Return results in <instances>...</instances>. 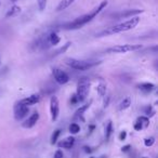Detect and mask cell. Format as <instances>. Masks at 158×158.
<instances>
[{
    "instance_id": "cell-1",
    "label": "cell",
    "mask_w": 158,
    "mask_h": 158,
    "mask_svg": "<svg viewBox=\"0 0 158 158\" xmlns=\"http://www.w3.org/2000/svg\"><path fill=\"white\" fill-rule=\"evenodd\" d=\"M107 4H108V2L106 1V0L102 1L101 4H99V7L93 9V10L91 11V12H89V13L84 14V15H81V16L75 19L74 21H71V22H69V23H66L64 26H63V28H64V29H67V30L79 29V28H81V27L84 26L86 24H88L89 22H91V21L93 20L94 17L97 16L103 9H105V8L107 7Z\"/></svg>"
},
{
    "instance_id": "cell-2",
    "label": "cell",
    "mask_w": 158,
    "mask_h": 158,
    "mask_svg": "<svg viewBox=\"0 0 158 158\" xmlns=\"http://www.w3.org/2000/svg\"><path fill=\"white\" fill-rule=\"evenodd\" d=\"M140 22V19L138 16H132L131 19H129L128 21H126L124 23L117 24L115 26L108 27L107 29L101 31L98 35V37H103V36H109V35H114L117 33H121V31H127V30L133 29Z\"/></svg>"
},
{
    "instance_id": "cell-3",
    "label": "cell",
    "mask_w": 158,
    "mask_h": 158,
    "mask_svg": "<svg viewBox=\"0 0 158 158\" xmlns=\"http://www.w3.org/2000/svg\"><path fill=\"white\" fill-rule=\"evenodd\" d=\"M89 91H90V80H89V78L81 77L78 80L77 92H76V97H77L78 102H84L87 99Z\"/></svg>"
},
{
    "instance_id": "cell-4",
    "label": "cell",
    "mask_w": 158,
    "mask_h": 158,
    "mask_svg": "<svg viewBox=\"0 0 158 158\" xmlns=\"http://www.w3.org/2000/svg\"><path fill=\"white\" fill-rule=\"evenodd\" d=\"M99 62H89V61H80L76 59H67L66 64L76 71H87L93 67L94 65H97Z\"/></svg>"
},
{
    "instance_id": "cell-5",
    "label": "cell",
    "mask_w": 158,
    "mask_h": 158,
    "mask_svg": "<svg viewBox=\"0 0 158 158\" xmlns=\"http://www.w3.org/2000/svg\"><path fill=\"white\" fill-rule=\"evenodd\" d=\"M142 48L141 44H119L108 48L107 53H128L131 51H138Z\"/></svg>"
},
{
    "instance_id": "cell-6",
    "label": "cell",
    "mask_w": 158,
    "mask_h": 158,
    "mask_svg": "<svg viewBox=\"0 0 158 158\" xmlns=\"http://www.w3.org/2000/svg\"><path fill=\"white\" fill-rule=\"evenodd\" d=\"M29 112V107L26 105L22 104L21 102H17L16 104L14 105V118L16 120H21L23 119Z\"/></svg>"
},
{
    "instance_id": "cell-7",
    "label": "cell",
    "mask_w": 158,
    "mask_h": 158,
    "mask_svg": "<svg viewBox=\"0 0 158 158\" xmlns=\"http://www.w3.org/2000/svg\"><path fill=\"white\" fill-rule=\"evenodd\" d=\"M53 77L59 84H65L69 81V76H68L64 71L60 68H53Z\"/></svg>"
},
{
    "instance_id": "cell-8",
    "label": "cell",
    "mask_w": 158,
    "mask_h": 158,
    "mask_svg": "<svg viewBox=\"0 0 158 158\" xmlns=\"http://www.w3.org/2000/svg\"><path fill=\"white\" fill-rule=\"evenodd\" d=\"M50 113L52 121H55L60 113V105H59V100L56 97H52L50 100Z\"/></svg>"
},
{
    "instance_id": "cell-9",
    "label": "cell",
    "mask_w": 158,
    "mask_h": 158,
    "mask_svg": "<svg viewBox=\"0 0 158 158\" xmlns=\"http://www.w3.org/2000/svg\"><path fill=\"white\" fill-rule=\"evenodd\" d=\"M39 120V113L38 112H35L34 114L30 115V117L27 119L25 122H23V127L24 128H33L35 124H37V121Z\"/></svg>"
},
{
    "instance_id": "cell-10",
    "label": "cell",
    "mask_w": 158,
    "mask_h": 158,
    "mask_svg": "<svg viewBox=\"0 0 158 158\" xmlns=\"http://www.w3.org/2000/svg\"><path fill=\"white\" fill-rule=\"evenodd\" d=\"M39 101H40V97H39L38 94H33V95H30V97H28V98L21 100L20 102L22 103V104L26 105V106H29V105H35Z\"/></svg>"
},
{
    "instance_id": "cell-11",
    "label": "cell",
    "mask_w": 158,
    "mask_h": 158,
    "mask_svg": "<svg viewBox=\"0 0 158 158\" xmlns=\"http://www.w3.org/2000/svg\"><path fill=\"white\" fill-rule=\"evenodd\" d=\"M143 10H139V9H133V10H128L126 11V12H121V13L117 14V15H115L116 17L118 19H121V17H130V16H133V15H138V14L142 13Z\"/></svg>"
},
{
    "instance_id": "cell-12",
    "label": "cell",
    "mask_w": 158,
    "mask_h": 158,
    "mask_svg": "<svg viewBox=\"0 0 158 158\" xmlns=\"http://www.w3.org/2000/svg\"><path fill=\"white\" fill-rule=\"evenodd\" d=\"M74 143H75V138L69 137V138H66L65 140L61 141L57 145H59V147H61V148L63 147V148H67V149H69V148L73 147Z\"/></svg>"
},
{
    "instance_id": "cell-13",
    "label": "cell",
    "mask_w": 158,
    "mask_h": 158,
    "mask_svg": "<svg viewBox=\"0 0 158 158\" xmlns=\"http://www.w3.org/2000/svg\"><path fill=\"white\" fill-rule=\"evenodd\" d=\"M139 88L141 91H143L145 93H148V92H151L155 89V84H151V82H144V84H139Z\"/></svg>"
},
{
    "instance_id": "cell-14",
    "label": "cell",
    "mask_w": 158,
    "mask_h": 158,
    "mask_svg": "<svg viewBox=\"0 0 158 158\" xmlns=\"http://www.w3.org/2000/svg\"><path fill=\"white\" fill-rule=\"evenodd\" d=\"M21 7H19V6H13V7L11 8V9H9L8 10V12L6 13V17L7 19H9V17H12V16H15V15H17L19 13H21Z\"/></svg>"
},
{
    "instance_id": "cell-15",
    "label": "cell",
    "mask_w": 158,
    "mask_h": 158,
    "mask_svg": "<svg viewBox=\"0 0 158 158\" xmlns=\"http://www.w3.org/2000/svg\"><path fill=\"white\" fill-rule=\"evenodd\" d=\"M75 1L76 0H62L60 4H59V6H57L56 11H63L65 9H67L71 4H74Z\"/></svg>"
},
{
    "instance_id": "cell-16",
    "label": "cell",
    "mask_w": 158,
    "mask_h": 158,
    "mask_svg": "<svg viewBox=\"0 0 158 158\" xmlns=\"http://www.w3.org/2000/svg\"><path fill=\"white\" fill-rule=\"evenodd\" d=\"M130 105H131V98H126L124 99L121 103L119 104V111H124V109H127V108L130 107Z\"/></svg>"
},
{
    "instance_id": "cell-17",
    "label": "cell",
    "mask_w": 158,
    "mask_h": 158,
    "mask_svg": "<svg viewBox=\"0 0 158 158\" xmlns=\"http://www.w3.org/2000/svg\"><path fill=\"white\" fill-rule=\"evenodd\" d=\"M112 133H113V124H112V121H108L106 127H105V139H106V141L109 140Z\"/></svg>"
},
{
    "instance_id": "cell-18",
    "label": "cell",
    "mask_w": 158,
    "mask_h": 158,
    "mask_svg": "<svg viewBox=\"0 0 158 158\" xmlns=\"http://www.w3.org/2000/svg\"><path fill=\"white\" fill-rule=\"evenodd\" d=\"M60 37L57 36L55 33H52V34L49 35V41H50V44L51 46H55V44H57L59 42H60Z\"/></svg>"
},
{
    "instance_id": "cell-19",
    "label": "cell",
    "mask_w": 158,
    "mask_h": 158,
    "mask_svg": "<svg viewBox=\"0 0 158 158\" xmlns=\"http://www.w3.org/2000/svg\"><path fill=\"white\" fill-rule=\"evenodd\" d=\"M90 107V104H86V105H84V106H81V107H79L76 111V113H75V117H77V118H80L82 115H84V113L86 111H87L88 108Z\"/></svg>"
},
{
    "instance_id": "cell-20",
    "label": "cell",
    "mask_w": 158,
    "mask_h": 158,
    "mask_svg": "<svg viewBox=\"0 0 158 158\" xmlns=\"http://www.w3.org/2000/svg\"><path fill=\"white\" fill-rule=\"evenodd\" d=\"M80 131V127H79V124H71L69 126V132H71V134H77L78 132Z\"/></svg>"
},
{
    "instance_id": "cell-21",
    "label": "cell",
    "mask_w": 158,
    "mask_h": 158,
    "mask_svg": "<svg viewBox=\"0 0 158 158\" xmlns=\"http://www.w3.org/2000/svg\"><path fill=\"white\" fill-rule=\"evenodd\" d=\"M61 134V130H55V131L52 133V135H51V144L53 145V144H55L56 143V141H57V139H59V135Z\"/></svg>"
},
{
    "instance_id": "cell-22",
    "label": "cell",
    "mask_w": 158,
    "mask_h": 158,
    "mask_svg": "<svg viewBox=\"0 0 158 158\" xmlns=\"http://www.w3.org/2000/svg\"><path fill=\"white\" fill-rule=\"evenodd\" d=\"M98 92L100 93L101 97H104L105 93H106V86L104 84H101L100 86L98 87Z\"/></svg>"
},
{
    "instance_id": "cell-23",
    "label": "cell",
    "mask_w": 158,
    "mask_h": 158,
    "mask_svg": "<svg viewBox=\"0 0 158 158\" xmlns=\"http://www.w3.org/2000/svg\"><path fill=\"white\" fill-rule=\"evenodd\" d=\"M37 4H38V8L40 11H44L47 7V0H37Z\"/></svg>"
},
{
    "instance_id": "cell-24",
    "label": "cell",
    "mask_w": 158,
    "mask_h": 158,
    "mask_svg": "<svg viewBox=\"0 0 158 158\" xmlns=\"http://www.w3.org/2000/svg\"><path fill=\"white\" fill-rule=\"evenodd\" d=\"M71 42H67V44H64V47H62V48L60 49V50H57V51H56V53L54 54V55H59V54H61V53H64L65 51H66V50L68 49V48H69V46H71Z\"/></svg>"
},
{
    "instance_id": "cell-25",
    "label": "cell",
    "mask_w": 158,
    "mask_h": 158,
    "mask_svg": "<svg viewBox=\"0 0 158 158\" xmlns=\"http://www.w3.org/2000/svg\"><path fill=\"white\" fill-rule=\"evenodd\" d=\"M138 120L140 121V122H141L143 127H147L148 124H149V120H148V118H147V117H144V116L140 117V118L138 119Z\"/></svg>"
},
{
    "instance_id": "cell-26",
    "label": "cell",
    "mask_w": 158,
    "mask_h": 158,
    "mask_svg": "<svg viewBox=\"0 0 158 158\" xmlns=\"http://www.w3.org/2000/svg\"><path fill=\"white\" fill-rule=\"evenodd\" d=\"M154 143H155V138H153V137H152V138L145 139V140H144V144H145V146H147V147L152 146Z\"/></svg>"
},
{
    "instance_id": "cell-27",
    "label": "cell",
    "mask_w": 158,
    "mask_h": 158,
    "mask_svg": "<svg viewBox=\"0 0 158 158\" xmlns=\"http://www.w3.org/2000/svg\"><path fill=\"white\" fill-rule=\"evenodd\" d=\"M145 114L148 115V116H149V115H151V116H153V115L155 114V112L152 109V107H146V108H145Z\"/></svg>"
},
{
    "instance_id": "cell-28",
    "label": "cell",
    "mask_w": 158,
    "mask_h": 158,
    "mask_svg": "<svg viewBox=\"0 0 158 158\" xmlns=\"http://www.w3.org/2000/svg\"><path fill=\"white\" fill-rule=\"evenodd\" d=\"M54 158H63V152L62 151H56L55 152V154H54Z\"/></svg>"
},
{
    "instance_id": "cell-29",
    "label": "cell",
    "mask_w": 158,
    "mask_h": 158,
    "mask_svg": "<svg viewBox=\"0 0 158 158\" xmlns=\"http://www.w3.org/2000/svg\"><path fill=\"white\" fill-rule=\"evenodd\" d=\"M142 128H143V126H142V124H141V122H140V121H137V122H135V124H134V129H135V130H138V131H139V130H141V129Z\"/></svg>"
},
{
    "instance_id": "cell-30",
    "label": "cell",
    "mask_w": 158,
    "mask_h": 158,
    "mask_svg": "<svg viewBox=\"0 0 158 158\" xmlns=\"http://www.w3.org/2000/svg\"><path fill=\"white\" fill-rule=\"evenodd\" d=\"M126 137H127V132L121 131V133L119 134V140H120V141H124V139H126Z\"/></svg>"
},
{
    "instance_id": "cell-31",
    "label": "cell",
    "mask_w": 158,
    "mask_h": 158,
    "mask_svg": "<svg viewBox=\"0 0 158 158\" xmlns=\"http://www.w3.org/2000/svg\"><path fill=\"white\" fill-rule=\"evenodd\" d=\"M71 103H73V104H75V103H77L78 102V100H77V97H76V94H74V95H73V97H71Z\"/></svg>"
},
{
    "instance_id": "cell-32",
    "label": "cell",
    "mask_w": 158,
    "mask_h": 158,
    "mask_svg": "<svg viewBox=\"0 0 158 158\" xmlns=\"http://www.w3.org/2000/svg\"><path fill=\"white\" fill-rule=\"evenodd\" d=\"M129 149H130V145H126V146H124V147H122V149H121V151H122V152H128Z\"/></svg>"
},
{
    "instance_id": "cell-33",
    "label": "cell",
    "mask_w": 158,
    "mask_h": 158,
    "mask_svg": "<svg viewBox=\"0 0 158 158\" xmlns=\"http://www.w3.org/2000/svg\"><path fill=\"white\" fill-rule=\"evenodd\" d=\"M11 1H12V2H15V1H17V0H11Z\"/></svg>"
},
{
    "instance_id": "cell-34",
    "label": "cell",
    "mask_w": 158,
    "mask_h": 158,
    "mask_svg": "<svg viewBox=\"0 0 158 158\" xmlns=\"http://www.w3.org/2000/svg\"><path fill=\"white\" fill-rule=\"evenodd\" d=\"M90 158H94V157H90Z\"/></svg>"
}]
</instances>
